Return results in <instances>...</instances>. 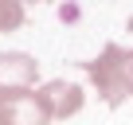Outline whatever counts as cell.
<instances>
[{"mask_svg":"<svg viewBox=\"0 0 133 125\" xmlns=\"http://www.w3.org/2000/svg\"><path fill=\"white\" fill-rule=\"evenodd\" d=\"M78 67L90 74L98 98L117 109L121 102L133 98V47H121V43H106L98 59H82Z\"/></svg>","mask_w":133,"mask_h":125,"instance_id":"1","label":"cell"},{"mask_svg":"<svg viewBox=\"0 0 133 125\" xmlns=\"http://www.w3.org/2000/svg\"><path fill=\"white\" fill-rule=\"evenodd\" d=\"M0 125H51V113H47L39 90L0 94Z\"/></svg>","mask_w":133,"mask_h":125,"instance_id":"2","label":"cell"},{"mask_svg":"<svg viewBox=\"0 0 133 125\" xmlns=\"http://www.w3.org/2000/svg\"><path fill=\"white\" fill-rule=\"evenodd\" d=\"M35 71L39 63L24 51H8L0 55V94H16V90H31L35 86Z\"/></svg>","mask_w":133,"mask_h":125,"instance_id":"3","label":"cell"},{"mask_svg":"<svg viewBox=\"0 0 133 125\" xmlns=\"http://www.w3.org/2000/svg\"><path fill=\"white\" fill-rule=\"evenodd\" d=\"M39 98H43V106H47V113H51V121H66L71 113H78L82 109V86H75V82H47L43 90H39Z\"/></svg>","mask_w":133,"mask_h":125,"instance_id":"4","label":"cell"},{"mask_svg":"<svg viewBox=\"0 0 133 125\" xmlns=\"http://www.w3.org/2000/svg\"><path fill=\"white\" fill-rule=\"evenodd\" d=\"M24 27V0H0V31Z\"/></svg>","mask_w":133,"mask_h":125,"instance_id":"5","label":"cell"},{"mask_svg":"<svg viewBox=\"0 0 133 125\" xmlns=\"http://www.w3.org/2000/svg\"><path fill=\"white\" fill-rule=\"evenodd\" d=\"M125 31H133V20H129V24H125Z\"/></svg>","mask_w":133,"mask_h":125,"instance_id":"6","label":"cell"},{"mask_svg":"<svg viewBox=\"0 0 133 125\" xmlns=\"http://www.w3.org/2000/svg\"><path fill=\"white\" fill-rule=\"evenodd\" d=\"M31 4H39V0H31Z\"/></svg>","mask_w":133,"mask_h":125,"instance_id":"7","label":"cell"}]
</instances>
